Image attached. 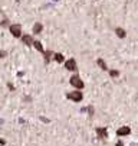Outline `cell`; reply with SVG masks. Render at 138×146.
Returning a JSON list of instances; mask_svg holds the SVG:
<instances>
[{"instance_id":"obj_3","label":"cell","mask_w":138,"mask_h":146,"mask_svg":"<svg viewBox=\"0 0 138 146\" xmlns=\"http://www.w3.org/2000/svg\"><path fill=\"white\" fill-rule=\"evenodd\" d=\"M9 29H10V32H12V35H13L14 38H22V26L19 25V23L10 25Z\"/></svg>"},{"instance_id":"obj_9","label":"cell","mask_w":138,"mask_h":146,"mask_svg":"<svg viewBox=\"0 0 138 146\" xmlns=\"http://www.w3.org/2000/svg\"><path fill=\"white\" fill-rule=\"evenodd\" d=\"M115 33L118 35V38H125L127 36V32L122 28H115Z\"/></svg>"},{"instance_id":"obj_11","label":"cell","mask_w":138,"mask_h":146,"mask_svg":"<svg viewBox=\"0 0 138 146\" xmlns=\"http://www.w3.org/2000/svg\"><path fill=\"white\" fill-rule=\"evenodd\" d=\"M53 59L58 62V64H61V62L65 61V56H63L62 54H53Z\"/></svg>"},{"instance_id":"obj_17","label":"cell","mask_w":138,"mask_h":146,"mask_svg":"<svg viewBox=\"0 0 138 146\" xmlns=\"http://www.w3.org/2000/svg\"><path fill=\"white\" fill-rule=\"evenodd\" d=\"M55 2H58V0H55Z\"/></svg>"},{"instance_id":"obj_4","label":"cell","mask_w":138,"mask_h":146,"mask_svg":"<svg viewBox=\"0 0 138 146\" xmlns=\"http://www.w3.org/2000/svg\"><path fill=\"white\" fill-rule=\"evenodd\" d=\"M65 68L68 71H78V64H76V59L75 58H69L65 62Z\"/></svg>"},{"instance_id":"obj_1","label":"cell","mask_w":138,"mask_h":146,"mask_svg":"<svg viewBox=\"0 0 138 146\" xmlns=\"http://www.w3.org/2000/svg\"><path fill=\"white\" fill-rule=\"evenodd\" d=\"M69 82H71V86H72V87H75L76 90H82V88L85 87V82L81 80V77L78 75V74L72 75V77L69 78Z\"/></svg>"},{"instance_id":"obj_2","label":"cell","mask_w":138,"mask_h":146,"mask_svg":"<svg viewBox=\"0 0 138 146\" xmlns=\"http://www.w3.org/2000/svg\"><path fill=\"white\" fill-rule=\"evenodd\" d=\"M66 98H69V100H72V101H75V103H81L82 98H84V94H82L81 90H78V91H71V93L66 94Z\"/></svg>"},{"instance_id":"obj_14","label":"cell","mask_w":138,"mask_h":146,"mask_svg":"<svg viewBox=\"0 0 138 146\" xmlns=\"http://www.w3.org/2000/svg\"><path fill=\"white\" fill-rule=\"evenodd\" d=\"M109 75L112 78H116V77H120V71H116V70H111L109 71Z\"/></svg>"},{"instance_id":"obj_18","label":"cell","mask_w":138,"mask_h":146,"mask_svg":"<svg viewBox=\"0 0 138 146\" xmlns=\"http://www.w3.org/2000/svg\"><path fill=\"white\" fill-rule=\"evenodd\" d=\"M137 146H138V145H137Z\"/></svg>"},{"instance_id":"obj_6","label":"cell","mask_w":138,"mask_h":146,"mask_svg":"<svg viewBox=\"0 0 138 146\" xmlns=\"http://www.w3.org/2000/svg\"><path fill=\"white\" fill-rule=\"evenodd\" d=\"M131 133V129L128 127V126H122V127H120L116 130V136H120V137H122V136H128Z\"/></svg>"},{"instance_id":"obj_12","label":"cell","mask_w":138,"mask_h":146,"mask_svg":"<svg viewBox=\"0 0 138 146\" xmlns=\"http://www.w3.org/2000/svg\"><path fill=\"white\" fill-rule=\"evenodd\" d=\"M33 46H35V48H36V49H37L39 52H42V54H45V52H46V51L43 49V46H42V44H41V42H39V40H35V44H33Z\"/></svg>"},{"instance_id":"obj_15","label":"cell","mask_w":138,"mask_h":146,"mask_svg":"<svg viewBox=\"0 0 138 146\" xmlns=\"http://www.w3.org/2000/svg\"><path fill=\"white\" fill-rule=\"evenodd\" d=\"M85 110L89 113V116H94V107H92V106H88V107H86V109H84L82 111H85Z\"/></svg>"},{"instance_id":"obj_5","label":"cell","mask_w":138,"mask_h":146,"mask_svg":"<svg viewBox=\"0 0 138 146\" xmlns=\"http://www.w3.org/2000/svg\"><path fill=\"white\" fill-rule=\"evenodd\" d=\"M96 137L99 139V140H105L108 137V130L107 127H96Z\"/></svg>"},{"instance_id":"obj_8","label":"cell","mask_w":138,"mask_h":146,"mask_svg":"<svg viewBox=\"0 0 138 146\" xmlns=\"http://www.w3.org/2000/svg\"><path fill=\"white\" fill-rule=\"evenodd\" d=\"M96 64H98V67H99L101 70H104V71L108 70V67H107V64H105V61H104L102 58H98V59H96Z\"/></svg>"},{"instance_id":"obj_7","label":"cell","mask_w":138,"mask_h":146,"mask_svg":"<svg viewBox=\"0 0 138 146\" xmlns=\"http://www.w3.org/2000/svg\"><path fill=\"white\" fill-rule=\"evenodd\" d=\"M22 42H23L26 46H33L35 39L32 38V35H23V36H22Z\"/></svg>"},{"instance_id":"obj_16","label":"cell","mask_w":138,"mask_h":146,"mask_svg":"<svg viewBox=\"0 0 138 146\" xmlns=\"http://www.w3.org/2000/svg\"><path fill=\"white\" fill-rule=\"evenodd\" d=\"M6 55H7V52H6V51H0V58H5Z\"/></svg>"},{"instance_id":"obj_10","label":"cell","mask_w":138,"mask_h":146,"mask_svg":"<svg viewBox=\"0 0 138 146\" xmlns=\"http://www.w3.org/2000/svg\"><path fill=\"white\" fill-rule=\"evenodd\" d=\"M43 31V25L42 23H35V26H33V33H41Z\"/></svg>"},{"instance_id":"obj_13","label":"cell","mask_w":138,"mask_h":146,"mask_svg":"<svg viewBox=\"0 0 138 146\" xmlns=\"http://www.w3.org/2000/svg\"><path fill=\"white\" fill-rule=\"evenodd\" d=\"M43 55H45V62H46V64H49V62H50V56L53 55V52L52 51H46Z\"/></svg>"}]
</instances>
